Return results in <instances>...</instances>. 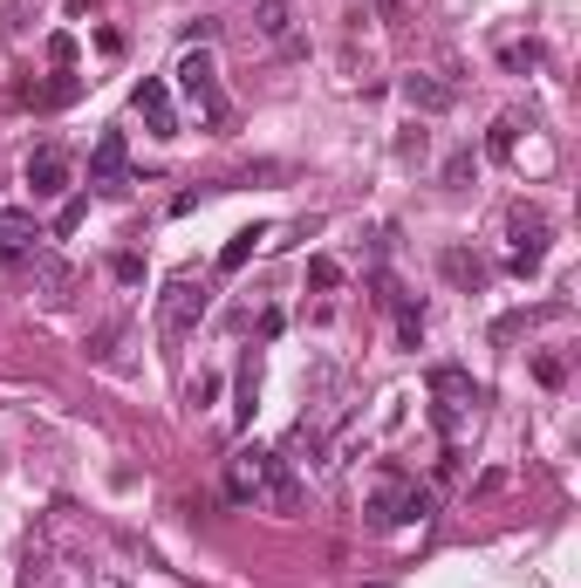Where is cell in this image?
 Wrapping results in <instances>:
<instances>
[{"instance_id":"cell-1","label":"cell","mask_w":581,"mask_h":588,"mask_svg":"<svg viewBox=\"0 0 581 588\" xmlns=\"http://www.w3.org/2000/svg\"><path fill=\"white\" fill-rule=\"evenodd\" d=\"M226 493H233L240 506H274V514H294L301 506V479L281 452L267 445H233V458H226Z\"/></svg>"},{"instance_id":"cell-2","label":"cell","mask_w":581,"mask_h":588,"mask_svg":"<svg viewBox=\"0 0 581 588\" xmlns=\"http://www.w3.org/2000/svg\"><path fill=\"white\" fill-rule=\"evenodd\" d=\"M171 75H179V96L213 123V131H233V104H226V89H219V62L206 56V48H185Z\"/></svg>"},{"instance_id":"cell-3","label":"cell","mask_w":581,"mask_h":588,"mask_svg":"<svg viewBox=\"0 0 581 588\" xmlns=\"http://www.w3.org/2000/svg\"><path fill=\"white\" fill-rule=\"evenodd\" d=\"M432 485H417V479H403V472H384L376 479V493H370V527H417V520H432Z\"/></svg>"},{"instance_id":"cell-4","label":"cell","mask_w":581,"mask_h":588,"mask_svg":"<svg viewBox=\"0 0 581 588\" xmlns=\"http://www.w3.org/2000/svg\"><path fill=\"white\" fill-rule=\"evenodd\" d=\"M206 309H213V280H206V274H171V280H165V295H158L165 336H192V328L206 322Z\"/></svg>"},{"instance_id":"cell-5","label":"cell","mask_w":581,"mask_h":588,"mask_svg":"<svg viewBox=\"0 0 581 588\" xmlns=\"http://www.w3.org/2000/svg\"><path fill=\"white\" fill-rule=\"evenodd\" d=\"M432 397H438V431L445 439H459V424H465V411L479 404V383L465 376V370H432Z\"/></svg>"},{"instance_id":"cell-6","label":"cell","mask_w":581,"mask_h":588,"mask_svg":"<svg viewBox=\"0 0 581 588\" xmlns=\"http://www.w3.org/2000/svg\"><path fill=\"white\" fill-rule=\"evenodd\" d=\"M89 185L96 192H123L131 185V151H123V131H104L89 151Z\"/></svg>"},{"instance_id":"cell-7","label":"cell","mask_w":581,"mask_h":588,"mask_svg":"<svg viewBox=\"0 0 581 588\" xmlns=\"http://www.w3.org/2000/svg\"><path fill=\"white\" fill-rule=\"evenodd\" d=\"M254 35L274 48V56H301V35H294V0H254Z\"/></svg>"},{"instance_id":"cell-8","label":"cell","mask_w":581,"mask_h":588,"mask_svg":"<svg viewBox=\"0 0 581 588\" xmlns=\"http://www.w3.org/2000/svg\"><path fill=\"white\" fill-rule=\"evenodd\" d=\"M131 110L150 123V137H179V110H171V89L158 83V75H144V83L131 89Z\"/></svg>"},{"instance_id":"cell-9","label":"cell","mask_w":581,"mask_h":588,"mask_svg":"<svg viewBox=\"0 0 581 588\" xmlns=\"http://www.w3.org/2000/svg\"><path fill=\"white\" fill-rule=\"evenodd\" d=\"M69 185H75V165L62 158L56 144H41L35 158H28V192H35V199H62Z\"/></svg>"},{"instance_id":"cell-10","label":"cell","mask_w":581,"mask_h":588,"mask_svg":"<svg viewBox=\"0 0 581 588\" xmlns=\"http://www.w3.org/2000/svg\"><path fill=\"white\" fill-rule=\"evenodd\" d=\"M513 274H534L541 267V253H547V219L541 213H513Z\"/></svg>"},{"instance_id":"cell-11","label":"cell","mask_w":581,"mask_h":588,"mask_svg":"<svg viewBox=\"0 0 581 588\" xmlns=\"http://www.w3.org/2000/svg\"><path fill=\"white\" fill-rule=\"evenodd\" d=\"M397 96H403L411 110L438 117V110H451V104H459V83H438V75H403V83H397Z\"/></svg>"},{"instance_id":"cell-12","label":"cell","mask_w":581,"mask_h":588,"mask_svg":"<svg viewBox=\"0 0 581 588\" xmlns=\"http://www.w3.org/2000/svg\"><path fill=\"white\" fill-rule=\"evenodd\" d=\"M28 267H35V288H41V301H62L69 295V261H62V253H28Z\"/></svg>"},{"instance_id":"cell-13","label":"cell","mask_w":581,"mask_h":588,"mask_svg":"<svg viewBox=\"0 0 581 588\" xmlns=\"http://www.w3.org/2000/svg\"><path fill=\"white\" fill-rule=\"evenodd\" d=\"M261 240H267V226H240V233L219 247V274H240L246 261H254V247H261Z\"/></svg>"},{"instance_id":"cell-14","label":"cell","mask_w":581,"mask_h":588,"mask_svg":"<svg viewBox=\"0 0 581 588\" xmlns=\"http://www.w3.org/2000/svg\"><path fill=\"white\" fill-rule=\"evenodd\" d=\"M445 280H459V288H486V261L479 253H465V247H445Z\"/></svg>"},{"instance_id":"cell-15","label":"cell","mask_w":581,"mask_h":588,"mask_svg":"<svg viewBox=\"0 0 581 588\" xmlns=\"http://www.w3.org/2000/svg\"><path fill=\"white\" fill-rule=\"evenodd\" d=\"M0 240H8L14 253L28 247V240H41V226H35V213H21V206H8V213H0Z\"/></svg>"},{"instance_id":"cell-16","label":"cell","mask_w":581,"mask_h":588,"mask_svg":"<svg viewBox=\"0 0 581 588\" xmlns=\"http://www.w3.org/2000/svg\"><path fill=\"white\" fill-rule=\"evenodd\" d=\"M397 336L411 343V349L424 343V309H417V301H397Z\"/></svg>"},{"instance_id":"cell-17","label":"cell","mask_w":581,"mask_h":588,"mask_svg":"<svg viewBox=\"0 0 581 588\" xmlns=\"http://www.w3.org/2000/svg\"><path fill=\"white\" fill-rule=\"evenodd\" d=\"M83 219H89V199L75 192V199H62V213H56V233L69 240V233H75V226H83Z\"/></svg>"},{"instance_id":"cell-18","label":"cell","mask_w":581,"mask_h":588,"mask_svg":"<svg viewBox=\"0 0 581 588\" xmlns=\"http://www.w3.org/2000/svg\"><path fill=\"white\" fill-rule=\"evenodd\" d=\"M308 288H322V295H328V288H342V267L328 261V253H315V261H308Z\"/></svg>"},{"instance_id":"cell-19","label":"cell","mask_w":581,"mask_h":588,"mask_svg":"<svg viewBox=\"0 0 581 588\" xmlns=\"http://www.w3.org/2000/svg\"><path fill=\"white\" fill-rule=\"evenodd\" d=\"M513 131H520L513 117H499V123H493V137H486V151H493V158H513Z\"/></svg>"},{"instance_id":"cell-20","label":"cell","mask_w":581,"mask_h":588,"mask_svg":"<svg viewBox=\"0 0 581 588\" xmlns=\"http://www.w3.org/2000/svg\"><path fill=\"white\" fill-rule=\"evenodd\" d=\"M110 274L123 280V288H144V261H137V253H117V261H110Z\"/></svg>"},{"instance_id":"cell-21","label":"cell","mask_w":581,"mask_h":588,"mask_svg":"<svg viewBox=\"0 0 581 588\" xmlns=\"http://www.w3.org/2000/svg\"><path fill=\"white\" fill-rule=\"evenodd\" d=\"M541 62V41H513L507 48V69H534Z\"/></svg>"},{"instance_id":"cell-22","label":"cell","mask_w":581,"mask_h":588,"mask_svg":"<svg viewBox=\"0 0 581 588\" xmlns=\"http://www.w3.org/2000/svg\"><path fill=\"white\" fill-rule=\"evenodd\" d=\"M117 343H123V328L110 322V328H96V343H89V349H96V356H104V363H110V356H117Z\"/></svg>"},{"instance_id":"cell-23","label":"cell","mask_w":581,"mask_h":588,"mask_svg":"<svg viewBox=\"0 0 581 588\" xmlns=\"http://www.w3.org/2000/svg\"><path fill=\"white\" fill-rule=\"evenodd\" d=\"M465 178H472V151H459V158L445 165V185H465Z\"/></svg>"},{"instance_id":"cell-24","label":"cell","mask_w":581,"mask_h":588,"mask_svg":"<svg viewBox=\"0 0 581 588\" xmlns=\"http://www.w3.org/2000/svg\"><path fill=\"white\" fill-rule=\"evenodd\" d=\"M213 397H219V376H213V370L192 376V404H213Z\"/></svg>"},{"instance_id":"cell-25","label":"cell","mask_w":581,"mask_h":588,"mask_svg":"<svg viewBox=\"0 0 581 588\" xmlns=\"http://www.w3.org/2000/svg\"><path fill=\"white\" fill-rule=\"evenodd\" d=\"M8 261H14V247H8V240H0V267H8Z\"/></svg>"}]
</instances>
